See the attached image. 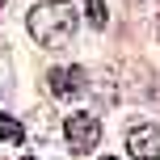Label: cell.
Wrapping results in <instances>:
<instances>
[{"instance_id": "cell-1", "label": "cell", "mask_w": 160, "mask_h": 160, "mask_svg": "<svg viewBox=\"0 0 160 160\" xmlns=\"http://www.w3.org/2000/svg\"><path fill=\"white\" fill-rule=\"evenodd\" d=\"M25 30H30V38L38 42V47L55 51V47H63V42L76 34V13H72L68 0H42V4L30 8Z\"/></svg>"}, {"instance_id": "cell-2", "label": "cell", "mask_w": 160, "mask_h": 160, "mask_svg": "<svg viewBox=\"0 0 160 160\" xmlns=\"http://www.w3.org/2000/svg\"><path fill=\"white\" fill-rule=\"evenodd\" d=\"M63 139H68V148H72L76 156H84V152H93L97 139H101V122H97L93 114H68L63 118Z\"/></svg>"}, {"instance_id": "cell-3", "label": "cell", "mask_w": 160, "mask_h": 160, "mask_svg": "<svg viewBox=\"0 0 160 160\" xmlns=\"http://www.w3.org/2000/svg\"><path fill=\"white\" fill-rule=\"evenodd\" d=\"M131 160H160V127H139L127 135Z\"/></svg>"}, {"instance_id": "cell-4", "label": "cell", "mask_w": 160, "mask_h": 160, "mask_svg": "<svg viewBox=\"0 0 160 160\" xmlns=\"http://www.w3.org/2000/svg\"><path fill=\"white\" fill-rule=\"evenodd\" d=\"M51 88H55V97L72 101L80 88H84V68H55L51 72Z\"/></svg>"}, {"instance_id": "cell-5", "label": "cell", "mask_w": 160, "mask_h": 160, "mask_svg": "<svg viewBox=\"0 0 160 160\" xmlns=\"http://www.w3.org/2000/svg\"><path fill=\"white\" fill-rule=\"evenodd\" d=\"M0 139H4V143H21V139H25V127L17 118H8V114H0Z\"/></svg>"}, {"instance_id": "cell-6", "label": "cell", "mask_w": 160, "mask_h": 160, "mask_svg": "<svg viewBox=\"0 0 160 160\" xmlns=\"http://www.w3.org/2000/svg\"><path fill=\"white\" fill-rule=\"evenodd\" d=\"M84 17H88V25H97V30H101V25L110 21V13H105V0H88V4H84Z\"/></svg>"}, {"instance_id": "cell-7", "label": "cell", "mask_w": 160, "mask_h": 160, "mask_svg": "<svg viewBox=\"0 0 160 160\" xmlns=\"http://www.w3.org/2000/svg\"><path fill=\"white\" fill-rule=\"evenodd\" d=\"M4 4H8V0H0V8H4Z\"/></svg>"}, {"instance_id": "cell-8", "label": "cell", "mask_w": 160, "mask_h": 160, "mask_svg": "<svg viewBox=\"0 0 160 160\" xmlns=\"http://www.w3.org/2000/svg\"><path fill=\"white\" fill-rule=\"evenodd\" d=\"M21 160H34V156H21Z\"/></svg>"}, {"instance_id": "cell-9", "label": "cell", "mask_w": 160, "mask_h": 160, "mask_svg": "<svg viewBox=\"0 0 160 160\" xmlns=\"http://www.w3.org/2000/svg\"><path fill=\"white\" fill-rule=\"evenodd\" d=\"M101 160H114V156H101Z\"/></svg>"}]
</instances>
